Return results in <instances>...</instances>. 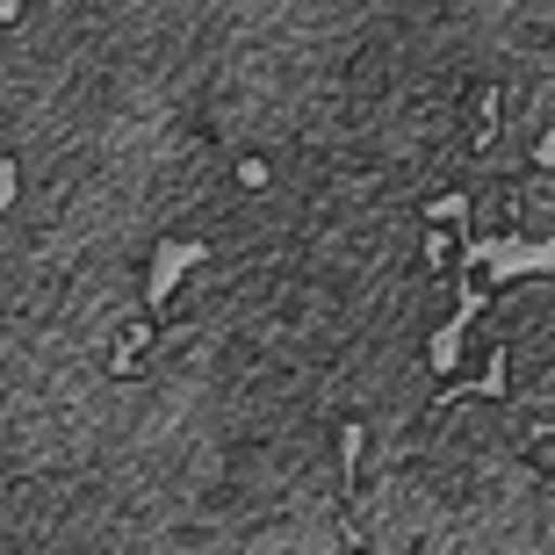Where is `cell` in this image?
<instances>
[{
	"label": "cell",
	"instance_id": "cell-1",
	"mask_svg": "<svg viewBox=\"0 0 555 555\" xmlns=\"http://www.w3.org/2000/svg\"><path fill=\"white\" fill-rule=\"evenodd\" d=\"M22 203V159H0V209Z\"/></svg>",
	"mask_w": 555,
	"mask_h": 555
}]
</instances>
